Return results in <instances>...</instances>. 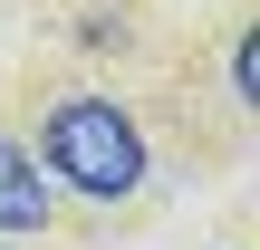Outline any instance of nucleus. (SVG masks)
I'll use <instances>...</instances> for the list:
<instances>
[{"label":"nucleus","mask_w":260,"mask_h":250,"mask_svg":"<svg viewBox=\"0 0 260 250\" xmlns=\"http://www.w3.org/2000/svg\"><path fill=\"white\" fill-rule=\"evenodd\" d=\"M0 250H10V241H0Z\"/></svg>","instance_id":"3"},{"label":"nucleus","mask_w":260,"mask_h":250,"mask_svg":"<svg viewBox=\"0 0 260 250\" xmlns=\"http://www.w3.org/2000/svg\"><path fill=\"white\" fill-rule=\"evenodd\" d=\"M39 222H48V183H39V164L19 145H0V241H19Z\"/></svg>","instance_id":"2"},{"label":"nucleus","mask_w":260,"mask_h":250,"mask_svg":"<svg viewBox=\"0 0 260 250\" xmlns=\"http://www.w3.org/2000/svg\"><path fill=\"white\" fill-rule=\"evenodd\" d=\"M39 154H48L58 183H77V193H96V202H125V193L145 183V135H135V116L106 106V96H68V106L39 125Z\"/></svg>","instance_id":"1"}]
</instances>
